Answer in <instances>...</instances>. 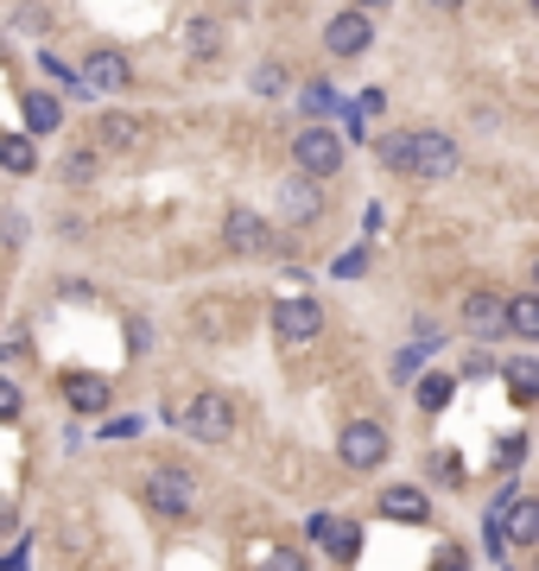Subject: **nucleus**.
I'll list each match as a JSON object with an SVG mask.
<instances>
[{"instance_id":"obj_1","label":"nucleus","mask_w":539,"mask_h":571,"mask_svg":"<svg viewBox=\"0 0 539 571\" xmlns=\"http://www.w3.org/2000/svg\"><path fill=\"white\" fill-rule=\"evenodd\" d=\"M343 153H349V147H343V133L336 128H317V121H311L305 133H292V159H299V179H336V172H343Z\"/></svg>"},{"instance_id":"obj_2","label":"nucleus","mask_w":539,"mask_h":571,"mask_svg":"<svg viewBox=\"0 0 539 571\" xmlns=\"http://www.w3.org/2000/svg\"><path fill=\"white\" fill-rule=\"evenodd\" d=\"M179 425L191 432L197 444H223V439H235V400L223 388H204L191 407L179 413Z\"/></svg>"},{"instance_id":"obj_3","label":"nucleus","mask_w":539,"mask_h":571,"mask_svg":"<svg viewBox=\"0 0 539 571\" xmlns=\"http://www.w3.org/2000/svg\"><path fill=\"white\" fill-rule=\"evenodd\" d=\"M336 457H343L349 470H381L387 464V432L375 425V419H356V425H343Z\"/></svg>"},{"instance_id":"obj_4","label":"nucleus","mask_w":539,"mask_h":571,"mask_svg":"<svg viewBox=\"0 0 539 571\" xmlns=\"http://www.w3.org/2000/svg\"><path fill=\"white\" fill-rule=\"evenodd\" d=\"M147 508H153V515H172V520H184L191 515V502H197V483H191V476H184V470H153V476H147Z\"/></svg>"},{"instance_id":"obj_5","label":"nucleus","mask_w":539,"mask_h":571,"mask_svg":"<svg viewBox=\"0 0 539 571\" xmlns=\"http://www.w3.org/2000/svg\"><path fill=\"white\" fill-rule=\"evenodd\" d=\"M451 172H457V140L412 128V179H451Z\"/></svg>"},{"instance_id":"obj_6","label":"nucleus","mask_w":539,"mask_h":571,"mask_svg":"<svg viewBox=\"0 0 539 571\" xmlns=\"http://www.w3.org/2000/svg\"><path fill=\"white\" fill-rule=\"evenodd\" d=\"M77 83L89 89V96H115V89H128L133 83V64L115 45H103V52H89L83 57V71H77Z\"/></svg>"},{"instance_id":"obj_7","label":"nucleus","mask_w":539,"mask_h":571,"mask_svg":"<svg viewBox=\"0 0 539 571\" xmlns=\"http://www.w3.org/2000/svg\"><path fill=\"white\" fill-rule=\"evenodd\" d=\"M324 331V305L317 299H280L273 305V337L280 343H311Z\"/></svg>"},{"instance_id":"obj_8","label":"nucleus","mask_w":539,"mask_h":571,"mask_svg":"<svg viewBox=\"0 0 539 571\" xmlns=\"http://www.w3.org/2000/svg\"><path fill=\"white\" fill-rule=\"evenodd\" d=\"M223 241H229L235 255H267V248H273V229L260 223L255 209H241V204H235L229 216H223Z\"/></svg>"},{"instance_id":"obj_9","label":"nucleus","mask_w":539,"mask_h":571,"mask_svg":"<svg viewBox=\"0 0 539 571\" xmlns=\"http://www.w3.org/2000/svg\"><path fill=\"white\" fill-rule=\"evenodd\" d=\"M324 45H331L336 57H362L368 45H375V26H368V13H356V7H349V13H336L331 26H324Z\"/></svg>"},{"instance_id":"obj_10","label":"nucleus","mask_w":539,"mask_h":571,"mask_svg":"<svg viewBox=\"0 0 539 571\" xmlns=\"http://www.w3.org/2000/svg\"><path fill=\"white\" fill-rule=\"evenodd\" d=\"M280 216L292 223V229H299V223H317V216H324V191L292 172V179L280 184Z\"/></svg>"},{"instance_id":"obj_11","label":"nucleus","mask_w":539,"mask_h":571,"mask_svg":"<svg viewBox=\"0 0 539 571\" xmlns=\"http://www.w3.org/2000/svg\"><path fill=\"white\" fill-rule=\"evenodd\" d=\"M381 515L419 527V520H432V502H425V489H412V483H394V489H381Z\"/></svg>"},{"instance_id":"obj_12","label":"nucleus","mask_w":539,"mask_h":571,"mask_svg":"<svg viewBox=\"0 0 539 571\" xmlns=\"http://www.w3.org/2000/svg\"><path fill=\"white\" fill-rule=\"evenodd\" d=\"M64 400H71L77 413H108L115 388H108L103 375H64Z\"/></svg>"},{"instance_id":"obj_13","label":"nucleus","mask_w":539,"mask_h":571,"mask_svg":"<svg viewBox=\"0 0 539 571\" xmlns=\"http://www.w3.org/2000/svg\"><path fill=\"white\" fill-rule=\"evenodd\" d=\"M463 331L470 337H502V299L495 292H470L463 299Z\"/></svg>"},{"instance_id":"obj_14","label":"nucleus","mask_w":539,"mask_h":571,"mask_svg":"<svg viewBox=\"0 0 539 571\" xmlns=\"http://www.w3.org/2000/svg\"><path fill=\"white\" fill-rule=\"evenodd\" d=\"M502 331H508V337H539V299L533 292H520V299L502 305Z\"/></svg>"},{"instance_id":"obj_15","label":"nucleus","mask_w":539,"mask_h":571,"mask_svg":"<svg viewBox=\"0 0 539 571\" xmlns=\"http://www.w3.org/2000/svg\"><path fill=\"white\" fill-rule=\"evenodd\" d=\"M32 165H39V147H32L26 133H0V172L32 179Z\"/></svg>"},{"instance_id":"obj_16","label":"nucleus","mask_w":539,"mask_h":571,"mask_svg":"<svg viewBox=\"0 0 539 571\" xmlns=\"http://www.w3.org/2000/svg\"><path fill=\"white\" fill-rule=\"evenodd\" d=\"M533 534H539V502H527V495H520V502L508 508V527H502V540H508V546H533Z\"/></svg>"},{"instance_id":"obj_17","label":"nucleus","mask_w":539,"mask_h":571,"mask_svg":"<svg viewBox=\"0 0 539 571\" xmlns=\"http://www.w3.org/2000/svg\"><path fill=\"white\" fill-rule=\"evenodd\" d=\"M502 375H508V394H514V400H520V407H533V394H539V363H533V356H514Z\"/></svg>"},{"instance_id":"obj_18","label":"nucleus","mask_w":539,"mask_h":571,"mask_svg":"<svg viewBox=\"0 0 539 571\" xmlns=\"http://www.w3.org/2000/svg\"><path fill=\"white\" fill-rule=\"evenodd\" d=\"M375 153H381L387 172H407V179H412V128L407 133H381V140H375Z\"/></svg>"},{"instance_id":"obj_19","label":"nucleus","mask_w":539,"mask_h":571,"mask_svg":"<svg viewBox=\"0 0 539 571\" xmlns=\"http://www.w3.org/2000/svg\"><path fill=\"white\" fill-rule=\"evenodd\" d=\"M133 140H140V121H133V115H103V147L108 153H128Z\"/></svg>"},{"instance_id":"obj_20","label":"nucleus","mask_w":539,"mask_h":571,"mask_svg":"<svg viewBox=\"0 0 539 571\" xmlns=\"http://www.w3.org/2000/svg\"><path fill=\"white\" fill-rule=\"evenodd\" d=\"M57 115H64V108H57V96H45V89H32V96H26V128L32 133H52Z\"/></svg>"},{"instance_id":"obj_21","label":"nucleus","mask_w":539,"mask_h":571,"mask_svg":"<svg viewBox=\"0 0 539 571\" xmlns=\"http://www.w3.org/2000/svg\"><path fill=\"white\" fill-rule=\"evenodd\" d=\"M324 546H331L336 559H356V552H362V527H356V520H336V527H324Z\"/></svg>"},{"instance_id":"obj_22","label":"nucleus","mask_w":539,"mask_h":571,"mask_svg":"<svg viewBox=\"0 0 539 571\" xmlns=\"http://www.w3.org/2000/svg\"><path fill=\"white\" fill-rule=\"evenodd\" d=\"M451 388H457L451 375H425V381H419V407H425V413H444V407H451Z\"/></svg>"},{"instance_id":"obj_23","label":"nucleus","mask_w":539,"mask_h":571,"mask_svg":"<svg viewBox=\"0 0 539 571\" xmlns=\"http://www.w3.org/2000/svg\"><path fill=\"white\" fill-rule=\"evenodd\" d=\"M184 45H191L197 57H209L216 52V20H191V26H184Z\"/></svg>"},{"instance_id":"obj_24","label":"nucleus","mask_w":539,"mask_h":571,"mask_svg":"<svg viewBox=\"0 0 539 571\" xmlns=\"http://www.w3.org/2000/svg\"><path fill=\"white\" fill-rule=\"evenodd\" d=\"M255 89H260V96H280V89H285V71H280V64H260V71H255Z\"/></svg>"},{"instance_id":"obj_25","label":"nucleus","mask_w":539,"mask_h":571,"mask_svg":"<svg viewBox=\"0 0 539 571\" xmlns=\"http://www.w3.org/2000/svg\"><path fill=\"white\" fill-rule=\"evenodd\" d=\"M260 571H305V559H299L292 546H280V552H267V559H260Z\"/></svg>"},{"instance_id":"obj_26","label":"nucleus","mask_w":539,"mask_h":571,"mask_svg":"<svg viewBox=\"0 0 539 571\" xmlns=\"http://www.w3.org/2000/svg\"><path fill=\"white\" fill-rule=\"evenodd\" d=\"M64 179H71V184H89V179H96V153H71Z\"/></svg>"},{"instance_id":"obj_27","label":"nucleus","mask_w":539,"mask_h":571,"mask_svg":"<svg viewBox=\"0 0 539 571\" xmlns=\"http://www.w3.org/2000/svg\"><path fill=\"white\" fill-rule=\"evenodd\" d=\"M153 343V324L147 317H128V349H147Z\"/></svg>"},{"instance_id":"obj_28","label":"nucleus","mask_w":539,"mask_h":571,"mask_svg":"<svg viewBox=\"0 0 539 571\" xmlns=\"http://www.w3.org/2000/svg\"><path fill=\"white\" fill-rule=\"evenodd\" d=\"M0 419H20V388L13 381H0Z\"/></svg>"},{"instance_id":"obj_29","label":"nucleus","mask_w":539,"mask_h":571,"mask_svg":"<svg viewBox=\"0 0 539 571\" xmlns=\"http://www.w3.org/2000/svg\"><path fill=\"white\" fill-rule=\"evenodd\" d=\"M362 267H368V255H362V248H349V255L336 260V273H343V280H356Z\"/></svg>"},{"instance_id":"obj_30","label":"nucleus","mask_w":539,"mask_h":571,"mask_svg":"<svg viewBox=\"0 0 539 571\" xmlns=\"http://www.w3.org/2000/svg\"><path fill=\"white\" fill-rule=\"evenodd\" d=\"M103 439H140V419H108Z\"/></svg>"},{"instance_id":"obj_31","label":"nucleus","mask_w":539,"mask_h":571,"mask_svg":"<svg viewBox=\"0 0 539 571\" xmlns=\"http://www.w3.org/2000/svg\"><path fill=\"white\" fill-rule=\"evenodd\" d=\"M438 571H463V552H444V559H438Z\"/></svg>"},{"instance_id":"obj_32","label":"nucleus","mask_w":539,"mask_h":571,"mask_svg":"<svg viewBox=\"0 0 539 571\" xmlns=\"http://www.w3.org/2000/svg\"><path fill=\"white\" fill-rule=\"evenodd\" d=\"M375 7H394V0H356V13H375Z\"/></svg>"},{"instance_id":"obj_33","label":"nucleus","mask_w":539,"mask_h":571,"mask_svg":"<svg viewBox=\"0 0 539 571\" xmlns=\"http://www.w3.org/2000/svg\"><path fill=\"white\" fill-rule=\"evenodd\" d=\"M432 7H444V13H451V7H463V0H432Z\"/></svg>"}]
</instances>
